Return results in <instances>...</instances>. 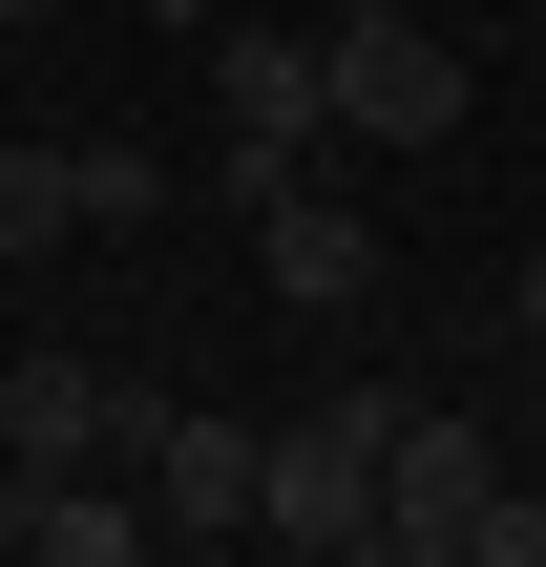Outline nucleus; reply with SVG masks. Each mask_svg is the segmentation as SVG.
<instances>
[{
    "label": "nucleus",
    "instance_id": "obj_1",
    "mask_svg": "<svg viewBox=\"0 0 546 567\" xmlns=\"http://www.w3.org/2000/svg\"><path fill=\"white\" fill-rule=\"evenodd\" d=\"M316 84H337V147H463V42L421 0H316Z\"/></svg>",
    "mask_w": 546,
    "mask_h": 567
},
{
    "label": "nucleus",
    "instance_id": "obj_2",
    "mask_svg": "<svg viewBox=\"0 0 546 567\" xmlns=\"http://www.w3.org/2000/svg\"><path fill=\"white\" fill-rule=\"evenodd\" d=\"M210 105H231V210H253L274 168H316V147H337V84H316V21L231 0V21H210Z\"/></svg>",
    "mask_w": 546,
    "mask_h": 567
},
{
    "label": "nucleus",
    "instance_id": "obj_3",
    "mask_svg": "<svg viewBox=\"0 0 546 567\" xmlns=\"http://www.w3.org/2000/svg\"><path fill=\"white\" fill-rule=\"evenodd\" d=\"M379 442H400V379H337V400L274 442V484H253V547H379Z\"/></svg>",
    "mask_w": 546,
    "mask_h": 567
},
{
    "label": "nucleus",
    "instance_id": "obj_4",
    "mask_svg": "<svg viewBox=\"0 0 546 567\" xmlns=\"http://www.w3.org/2000/svg\"><path fill=\"white\" fill-rule=\"evenodd\" d=\"M147 442V379H105L84 337H21L0 358V484H42V463H126Z\"/></svg>",
    "mask_w": 546,
    "mask_h": 567
},
{
    "label": "nucleus",
    "instance_id": "obj_5",
    "mask_svg": "<svg viewBox=\"0 0 546 567\" xmlns=\"http://www.w3.org/2000/svg\"><path fill=\"white\" fill-rule=\"evenodd\" d=\"M505 484V442L463 421V400H400V442H379V547L400 567H463V505Z\"/></svg>",
    "mask_w": 546,
    "mask_h": 567
},
{
    "label": "nucleus",
    "instance_id": "obj_6",
    "mask_svg": "<svg viewBox=\"0 0 546 567\" xmlns=\"http://www.w3.org/2000/svg\"><path fill=\"white\" fill-rule=\"evenodd\" d=\"M253 274H274L295 316H379V210L316 189V168H274V189H253Z\"/></svg>",
    "mask_w": 546,
    "mask_h": 567
},
{
    "label": "nucleus",
    "instance_id": "obj_7",
    "mask_svg": "<svg viewBox=\"0 0 546 567\" xmlns=\"http://www.w3.org/2000/svg\"><path fill=\"white\" fill-rule=\"evenodd\" d=\"M147 505H168V547H253V484H274V442L253 421H210V400H147Z\"/></svg>",
    "mask_w": 546,
    "mask_h": 567
},
{
    "label": "nucleus",
    "instance_id": "obj_8",
    "mask_svg": "<svg viewBox=\"0 0 546 567\" xmlns=\"http://www.w3.org/2000/svg\"><path fill=\"white\" fill-rule=\"evenodd\" d=\"M0 547H42V567H147L168 505H147V463H42V484H0Z\"/></svg>",
    "mask_w": 546,
    "mask_h": 567
},
{
    "label": "nucleus",
    "instance_id": "obj_9",
    "mask_svg": "<svg viewBox=\"0 0 546 567\" xmlns=\"http://www.w3.org/2000/svg\"><path fill=\"white\" fill-rule=\"evenodd\" d=\"M84 231V147H0V274Z\"/></svg>",
    "mask_w": 546,
    "mask_h": 567
},
{
    "label": "nucleus",
    "instance_id": "obj_10",
    "mask_svg": "<svg viewBox=\"0 0 546 567\" xmlns=\"http://www.w3.org/2000/svg\"><path fill=\"white\" fill-rule=\"evenodd\" d=\"M463 567H546V505H505V484H484V505H463Z\"/></svg>",
    "mask_w": 546,
    "mask_h": 567
},
{
    "label": "nucleus",
    "instance_id": "obj_11",
    "mask_svg": "<svg viewBox=\"0 0 546 567\" xmlns=\"http://www.w3.org/2000/svg\"><path fill=\"white\" fill-rule=\"evenodd\" d=\"M505 316H526V337H546V252H526V295H505Z\"/></svg>",
    "mask_w": 546,
    "mask_h": 567
},
{
    "label": "nucleus",
    "instance_id": "obj_12",
    "mask_svg": "<svg viewBox=\"0 0 546 567\" xmlns=\"http://www.w3.org/2000/svg\"><path fill=\"white\" fill-rule=\"evenodd\" d=\"M0 21H63V0H0Z\"/></svg>",
    "mask_w": 546,
    "mask_h": 567
},
{
    "label": "nucleus",
    "instance_id": "obj_13",
    "mask_svg": "<svg viewBox=\"0 0 546 567\" xmlns=\"http://www.w3.org/2000/svg\"><path fill=\"white\" fill-rule=\"evenodd\" d=\"M210 21H231V0H210Z\"/></svg>",
    "mask_w": 546,
    "mask_h": 567
}]
</instances>
